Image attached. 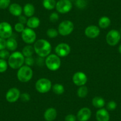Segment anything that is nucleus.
I'll use <instances>...</instances> for the list:
<instances>
[{"mask_svg":"<svg viewBox=\"0 0 121 121\" xmlns=\"http://www.w3.org/2000/svg\"><path fill=\"white\" fill-rule=\"evenodd\" d=\"M116 108H117V103H116V102L113 100L108 102L106 106L107 109L109 110H111V111L115 110Z\"/></svg>","mask_w":121,"mask_h":121,"instance_id":"nucleus-34","label":"nucleus"},{"mask_svg":"<svg viewBox=\"0 0 121 121\" xmlns=\"http://www.w3.org/2000/svg\"><path fill=\"white\" fill-rule=\"evenodd\" d=\"M52 82L46 78H41L36 81L35 88L40 93L44 94L49 92L52 88Z\"/></svg>","mask_w":121,"mask_h":121,"instance_id":"nucleus-5","label":"nucleus"},{"mask_svg":"<svg viewBox=\"0 0 121 121\" xmlns=\"http://www.w3.org/2000/svg\"><path fill=\"white\" fill-rule=\"evenodd\" d=\"M10 56V52H9L8 50L3 49L0 51V59H9V58Z\"/></svg>","mask_w":121,"mask_h":121,"instance_id":"nucleus-32","label":"nucleus"},{"mask_svg":"<svg viewBox=\"0 0 121 121\" xmlns=\"http://www.w3.org/2000/svg\"><path fill=\"white\" fill-rule=\"evenodd\" d=\"M33 72L31 67L27 65H23L18 69L17 77L18 80L22 82H27L32 80Z\"/></svg>","mask_w":121,"mask_h":121,"instance_id":"nucleus-3","label":"nucleus"},{"mask_svg":"<svg viewBox=\"0 0 121 121\" xmlns=\"http://www.w3.org/2000/svg\"><path fill=\"white\" fill-rule=\"evenodd\" d=\"M46 67L52 71H55L59 69L61 65L60 57L56 54H50L46 57L45 61Z\"/></svg>","mask_w":121,"mask_h":121,"instance_id":"nucleus-4","label":"nucleus"},{"mask_svg":"<svg viewBox=\"0 0 121 121\" xmlns=\"http://www.w3.org/2000/svg\"><path fill=\"white\" fill-rule=\"evenodd\" d=\"M100 30L98 26L95 25H90L86 28L84 33L87 38L90 39H95L99 36Z\"/></svg>","mask_w":121,"mask_h":121,"instance_id":"nucleus-14","label":"nucleus"},{"mask_svg":"<svg viewBox=\"0 0 121 121\" xmlns=\"http://www.w3.org/2000/svg\"><path fill=\"white\" fill-rule=\"evenodd\" d=\"M58 30L53 28H50V29H48L47 32H46V35H47L48 37L51 39H54V38H56L58 36Z\"/></svg>","mask_w":121,"mask_h":121,"instance_id":"nucleus-28","label":"nucleus"},{"mask_svg":"<svg viewBox=\"0 0 121 121\" xmlns=\"http://www.w3.org/2000/svg\"><path fill=\"white\" fill-rule=\"evenodd\" d=\"M20 98L21 100L23 102H29L30 100V96L27 93H21Z\"/></svg>","mask_w":121,"mask_h":121,"instance_id":"nucleus-37","label":"nucleus"},{"mask_svg":"<svg viewBox=\"0 0 121 121\" xmlns=\"http://www.w3.org/2000/svg\"><path fill=\"white\" fill-rule=\"evenodd\" d=\"M22 38L24 43L30 45L36 42V34L33 29L26 27L22 33Z\"/></svg>","mask_w":121,"mask_h":121,"instance_id":"nucleus-8","label":"nucleus"},{"mask_svg":"<svg viewBox=\"0 0 121 121\" xmlns=\"http://www.w3.org/2000/svg\"><path fill=\"white\" fill-rule=\"evenodd\" d=\"M42 4L46 10H52L55 8L56 2L55 0H43Z\"/></svg>","mask_w":121,"mask_h":121,"instance_id":"nucleus-26","label":"nucleus"},{"mask_svg":"<svg viewBox=\"0 0 121 121\" xmlns=\"http://www.w3.org/2000/svg\"><path fill=\"white\" fill-rule=\"evenodd\" d=\"M6 48V40L4 38H0V51Z\"/></svg>","mask_w":121,"mask_h":121,"instance_id":"nucleus-39","label":"nucleus"},{"mask_svg":"<svg viewBox=\"0 0 121 121\" xmlns=\"http://www.w3.org/2000/svg\"><path fill=\"white\" fill-rule=\"evenodd\" d=\"M56 55L60 58L67 56L71 52V47L66 43H60L58 44L55 48Z\"/></svg>","mask_w":121,"mask_h":121,"instance_id":"nucleus-11","label":"nucleus"},{"mask_svg":"<svg viewBox=\"0 0 121 121\" xmlns=\"http://www.w3.org/2000/svg\"><path fill=\"white\" fill-rule=\"evenodd\" d=\"M87 75L81 71H78L75 73L73 76V81L75 85L77 86H85L87 82Z\"/></svg>","mask_w":121,"mask_h":121,"instance_id":"nucleus-13","label":"nucleus"},{"mask_svg":"<svg viewBox=\"0 0 121 121\" xmlns=\"http://www.w3.org/2000/svg\"><path fill=\"white\" fill-rule=\"evenodd\" d=\"M76 116L78 121H88L91 116V111L89 108L84 107L78 110Z\"/></svg>","mask_w":121,"mask_h":121,"instance_id":"nucleus-15","label":"nucleus"},{"mask_svg":"<svg viewBox=\"0 0 121 121\" xmlns=\"http://www.w3.org/2000/svg\"><path fill=\"white\" fill-rule=\"evenodd\" d=\"M35 52L39 56L45 58L51 54L52 51V46L49 42L43 39L36 40L33 45Z\"/></svg>","mask_w":121,"mask_h":121,"instance_id":"nucleus-1","label":"nucleus"},{"mask_svg":"<svg viewBox=\"0 0 121 121\" xmlns=\"http://www.w3.org/2000/svg\"><path fill=\"white\" fill-rule=\"evenodd\" d=\"M40 21L38 17H31L27 19V26L29 28L32 29H35L38 28L40 26Z\"/></svg>","mask_w":121,"mask_h":121,"instance_id":"nucleus-20","label":"nucleus"},{"mask_svg":"<svg viewBox=\"0 0 121 121\" xmlns=\"http://www.w3.org/2000/svg\"><path fill=\"white\" fill-rule=\"evenodd\" d=\"M13 35V28L10 23L6 22L0 23V38L9 39Z\"/></svg>","mask_w":121,"mask_h":121,"instance_id":"nucleus-10","label":"nucleus"},{"mask_svg":"<svg viewBox=\"0 0 121 121\" xmlns=\"http://www.w3.org/2000/svg\"><path fill=\"white\" fill-rule=\"evenodd\" d=\"M20 95V91L18 88L13 87L7 91L5 95V99L9 103H14L19 99Z\"/></svg>","mask_w":121,"mask_h":121,"instance_id":"nucleus-12","label":"nucleus"},{"mask_svg":"<svg viewBox=\"0 0 121 121\" xmlns=\"http://www.w3.org/2000/svg\"><path fill=\"white\" fill-rule=\"evenodd\" d=\"M88 90L86 86H82L79 87L77 90V96L80 98H84L88 95Z\"/></svg>","mask_w":121,"mask_h":121,"instance_id":"nucleus-27","label":"nucleus"},{"mask_svg":"<svg viewBox=\"0 0 121 121\" xmlns=\"http://www.w3.org/2000/svg\"><path fill=\"white\" fill-rule=\"evenodd\" d=\"M120 33H121V29H120Z\"/></svg>","mask_w":121,"mask_h":121,"instance_id":"nucleus-42","label":"nucleus"},{"mask_svg":"<svg viewBox=\"0 0 121 121\" xmlns=\"http://www.w3.org/2000/svg\"><path fill=\"white\" fill-rule=\"evenodd\" d=\"M96 118L97 121H109L110 115L107 109L101 108L96 112Z\"/></svg>","mask_w":121,"mask_h":121,"instance_id":"nucleus-16","label":"nucleus"},{"mask_svg":"<svg viewBox=\"0 0 121 121\" xmlns=\"http://www.w3.org/2000/svg\"><path fill=\"white\" fill-rule=\"evenodd\" d=\"M59 14L56 12L52 13H51L49 16L50 22H52V23H56V22H58V20H59Z\"/></svg>","mask_w":121,"mask_h":121,"instance_id":"nucleus-35","label":"nucleus"},{"mask_svg":"<svg viewBox=\"0 0 121 121\" xmlns=\"http://www.w3.org/2000/svg\"><path fill=\"white\" fill-rule=\"evenodd\" d=\"M53 92L57 95H62L65 92L64 86L61 84L56 83L52 87Z\"/></svg>","mask_w":121,"mask_h":121,"instance_id":"nucleus-25","label":"nucleus"},{"mask_svg":"<svg viewBox=\"0 0 121 121\" xmlns=\"http://www.w3.org/2000/svg\"><path fill=\"white\" fill-rule=\"evenodd\" d=\"M18 47L17 40L13 38H10L6 40V48L10 51H15Z\"/></svg>","mask_w":121,"mask_h":121,"instance_id":"nucleus-21","label":"nucleus"},{"mask_svg":"<svg viewBox=\"0 0 121 121\" xmlns=\"http://www.w3.org/2000/svg\"><path fill=\"white\" fill-rule=\"evenodd\" d=\"M74 23L70 20L62 21L58 26V31L59 35L63 36H66L71 34L74 31Z\"/></svg>","mask_w":121,"mask_h":121,"instance_id":"nucleus-6","label":"nucleus"},{"mask_svg":"<svg viewBox=\"0 0 121 121\" xmlns=\"http://www.w3.org/2000/svg\"><path fill=\"white\" fill-rule=\"evenodd\" d=\"M9 10L11 15L16 17H19L23 13V8L20 4L17 3H13L10 4L9 7Z\"/></svg>","mask_w":121,"mask_h":121,"instance_id":"nucleus-17","label":"nucleus"},{"mask_svg":"<svg viewBox=\"0 0 121 121\" xmlns=\"http://www.w3.org/2000/svg\"><path fill=\"white\" fill-rule=\"evenodd\" d=\"M23 11L24 14V16L27 17H33L35 13V8L34 5L30 3H27L25 4L23 9Z\"/></svg>","mask_w":121,"mask_h":121,"instance_id":"nucleus-19","label":"nucleus"},{"mask_svg":"<svg viewBox=\"0 0 121 121\" xmlns=\"http://www.w3.org/2000/svg\"><path fill=\"white\" fill-rule=\"evenodd\" d=\"M24 64L26 65H27L29 67H32L35 64V59L32 56L30 57H27L25 58V60H24Z\"/></svg>","mask_w":121,"mask_h":121,"instance_id":"nucleus-36","label":"nucleus"},{"mask_svg":"<svg viewBox=\"0 0 121 121\" xmlns=\"http://www.w3.org/2000/svg\"><path fill=\"white\" fill-rule=\"evenodd\" d=\"M11 0H0V9L4 10L9 7Z\"/></svg>","mask_w":121,"mask_h":121,"instance_id":"nucleus-31","label":"nucleus"},{"mask_svg":"<svg viewBox=\"0 0 121 121\" xmlns=\"http://www.w3.org/2000/svg\"><path fill=\"white\" fill-rule=\"evenodd\" d=\"M77 116L73 114H68L65 117V121H76Z\"/></svg>","mask_w":121,"mask_h":121,"instance_id":"nucleus-38","label":"nucleus"},{"mask_svg":"<svg viewBox=\"0 0 121 121\" xmlns=\"http://www.w3.org/2000/svg\"><path fill=\"white\" fill-rule=\"evenodd\" d=\"M56 10L60 14H67L71 10L73 4L69 0H59L56 2Z\"/></svg>","mask_w":121,"mask_h":121,"instance_id":"nucleus-9","label":"nucleus"},{"mask_svg":"<svg viewBox=\"0 0 121 121\" xmlns=\"http://www.w3.org/2000/svg\"><path fill=\"white\" fill-rule=\"evenodd\" d=\"M8 59V64L11 68L18 69L24 65L25 57L22 52L16 51L10 54Z\"/></svg>","mask_w":121,"mask_h":121,"instance_id":"nucleus-2","label":"nucleus"},{"mask_svg":"<svg viewBox=\"0 0 121 121\" xmlns=\"http://www.w3.org/2000/svg\"><path fill=\"white\" fill-rule=\"evenodd\" d=\"M92 104L97 109H101L105 105V100L103 97L96 96L92 99Z\"/></svg>","mask_w":121,"mask_h":121,"instance_id":"nucleus-22","label":"nucleus"},{"mask_svg":"<svg viewBox=\"0 0 121 121\" xmlns=\"http://www.w3.org/2000/svg\"><path fill=\"white\" fill-rule=\"evenodd\" d=\"M18 21H19V23L25 24H26L27 22V18L26 16L21 15L18 17Z\"/></svg>","mask_w":121,"mask_h":121,"instance_id":"nucleus-40","label":"nucleus"},{"mask_svg":"<svg viewBox=\"0 0 121 121\" xmlns=\"http://www.w3.org/2000/svg\"><path fill=\"white\" fill-rule=\"evenodd\" d=\"M121 39V34L118 30L113 29L110 30L106 36V40L109 46H114L119 42Z\"/></svg>","mask_w":121,"mask_h":121,"instance_id":"nucleus-7","label":"nucleus"},{"mask_svg":"<svg viewBox=\"0 0 121 121\" xmlns=\"http://www.w3.org/2000/svg\"><path fill=\"white\" fill-rule=\"evenodd\" d=\"M44 119L46 121H53L57 116V111L55 108H49L44 113Z\"/></svg>","mask_w":121,"mask_h":121,"instance_id":"nucleus-18","label":"nucleus"},{"mask_svg":"<svg viewBox=\"0 0 121 121\" xmlns=\"http://www.w3.org/2000/svg\"><path fill=\"white\" fill-rule=\"evenodd\" d=\"M87 3L86 0H76L75 5L79 9H83L86 7Z\"/></svg>","mask_w":121,"mask_h":121,"instance_id":"nucleus-30","label":"nucleus"},{"mask_svg":"<svg viewBox=\"0 0 121 121\" xmlns=\"http://www.w3.org/2000/svg\"><path fill=\"white\" fill-rule=\"evenodd\" d=\"M98 24L100 28L105 29H107L110 25L111 20H110L109 17H107V16H103L99 18Z\"/></svg>","mask_w":121,"mask_h":121,"instance_id":"nucleus-23","label":"nucleus"},{"mask_svg":"<svg viewBox=\"0 0 121 121\" xmlns=\"http://www.w3.org/2000/svg\"><path fill=\"white\" fill-rule=\"evenodd\" d=\"M24 29H25L24 24L19 23V22L17 23L14 25V30H16V32H18V33H22L23 30H24Z\"/></svg>","mask_w":121,"mask_h":121,"instance_id":"nucleus-33","label":"nucleus"},{"mask_svg":"<svg viewBox=\"0 0 121 121\" xmlns=\"http://www.w3.org/2000/svg\"><path fill=\"white\" fill-rule=\"evenodd\" d=\"M8 62L5 59H0V73H4L8 68Z\"/></svg>","mask_w":121,"mask_h":121,"instance_id":"nucleus-29","label":"nucleus"},{"mask_svg":"<svg viewBox=\"0 0 121 121\" xmlns=\"http://www.w3.org/2000/svg\"><path fill=\"white\" fill-rule=\"evenodd\" d=\"M118 50H119V53L121 54V45H120V46H119Z\"/></svg>","mask_w":121,"mask_h":121,"instance_id":"nucleus-41","label":"nucleus"},{"mask_svg":"<svg viewBox=\"0 0 121 121\" xmlns=\"http://www.w3.org/2000/svg\"><path fill=\"white\" fill-rule=\"evenodd\" d=\"M22 53H23V55L24 56L25 58L32 56V55L35 53L34 47L30 45H26V46L23 48Z\"/></svg>","mask_w":121,"mask_h":121,"instance_id":"nucleus-24","label":"nucleus"}]
</instances>
